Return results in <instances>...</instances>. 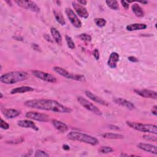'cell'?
Segmentation results:
<instances>
[{
    "mask_svg": "<svg viewBox=\"0 0 157 157\" xmlns=\"http://www.w3.org/2000/svg\"><path fill=\"white\" fill-rule=\"evenodd\" d=\"M25 105L39 110L52 111L61 113H70L72 109L53 99H32L25 102Z\"/></svg>",
    "mask_w": 157,
    "mask_h": 157,
    "instance_id": "1",
    "label": "cell"
},
{
    "mask_svg": "<svg viewBox=\"0 0 157 157\" xmlns=\"http://www.w3.org/2000/svg\"><path fill=\"white\" fill-rule=\"evenodd\" d=\"M28 77L29 74L25 71H12L2 74L0 77V82L5 84L12 85L26 80Z\"/></svg>",
    "mask_w": 157,
    "mask_h": 157,
    "instance_id": "2",
    "label": "cell"
},
{
    "mask_svg": "<svg viewBox=\"0 0 157 157\" xmlns=\"http://www.w3.org/2000/svg\"><path fill=\"white\" fill-rule=\"evenodd\" d=\"M67 138L71 140H77L91 145H96L99 144V140L97 138L77 131H71L69 132L67 134Z\"/></svg>",
    "mask_w": 157,
    "mask_h": 157,
    "instance_id": "3",
    "label": "cell"
},
{
    "mask_svg": "<svg viewBox=\"0 0 157 157\" xmlns=\"http://www.w3.org/2000/svg\"><path fill=\"white\" fill-rule=\"evenodd\" d=\"M126 123L128 126L136 131L144 132H149L153 134H157V126L155 124H144L141 123L129 121H127Z\"/></svg>",
    "mask_w": 157,
    "mask_h": 157,
    "instance_id": "4",
    "label": "cell"
},
{
    "mask_svg": "<svg viewBox=\"0 0 157 157\" xmlns=\"http://www.w3.org/2000/svg\"><path fill=\"white\" fill-rule=\"evenodd\" d=\"M53 69L55 72H56L61 76L65 77L67 79H71V80H74L76 81H80V82L86 81V78L84 75L71 73L63 67H61L59 66H55L53 67Z\"/></svg>",
    "mask_w": 157,
    "mask_h": 157,
    "instance_id": "5",
    "label": "cell"
},
{
    "mask_svg": "<svg viewBox=\"0 0 157 157\" xmlns=\"http://www.w3.org/2000/svg\"><path fill=\"white\" fill-rule=\"evenodd\" d=\"M77 101L78 102V103L85 109H86V110L91 112L92 113L97 115H102V112L95 105H94L92 102H90L88 100H87L86 99L84 98L82 96H78L77 98Z\"/></svg>",
    "mask_w": 157,
    "mask_h": 157,
    "instance_id": "6",
    "label": "cell"
},
{
    "mask_svg": "<svg viewBox=\"0 0 157 157\" xmlns=\"http://www.w3.org/2000/svg\"><path fill=\"white\" fill-rule=\"evenodd\" d=\"M32 74L34 77L47 82L56 83L57 81V79L55 76L46 72L38 70H34L32 71Z\"/></svg>",
    "mask_w": 157,
    "mask_h": 157,
    "instance_id": "7",
    "label": "cell"
},
{
    "mask_svg": "<svg viewBox=\"0 0 157 157\" xmlns=\"http://www.w3.org/2000/svg\"><path fill=\"white\" fill-rule=\"evenodd\" d=\"M15 2L20 7L29 10L31 11L34 12H39L40 8L38 6L32 1H25V0H17L15 1Z\"/></svg>",
    "mask_w": 157,
    "mask_h": 157,
    "instance_id": "8",
    "label": "cell"
},
{
    "mask_svg": "<svg viewBox=\"0 0 157 157\" xmlns=\"http://www.w3.org/2000/svg\"><path fill=\"white\" fill-rule=\"evenodd\" d=\"M65 13L73 26L76 28H80L82 27L81 21L78 19L77 15L72 9L69 7H66L65 9Z\"/></svg>",
    "mask_w": 157,
    "mask_h": 157,
    "instance_id": "9",
    "label": "cell"
},
{
    "mask_svg": "<svg viewBox=\"0 0 157 157\" xmlns=\"http://www.w3.org/2000/svg\"><path fill=\"white\" fill-rule=\"evenodd\" d=\"M25 117L29 119L40 121V122H47L48 121V116L45 113H40L38 112L30 111L28 112Z\"/></svg>",
    "mask_w": 157,
    "mask_h": 157,
    "instance_id": "10",
    "label": "cell"
},
{
    "mask_svg": "<svg viewBox=\"0 0 157 157\" xmlns=\"http://www.w3.org/2000/svg\"><path fill=\"white\" fill-rule=\"evenodd\" d=\"M72 5L77 15L83 18H87L88 17L89 13L86 9L82 5H80L75 1H72Z\"/></svg>",
    "mask_w": 157,
    "mask_h": 157,
    "instance_id": "11",
    "label": "cell"
},
{
    "mask_svg": "<svg viewBox=\"0 0 157 157\" xmlns=\"http://www.w3.org/2000/svg\"><path fill=\"white\" fill-rule=\"evenodd\" d=\"M134 91L138 95L145 98H150L153 99H156L157 93L156 91L153 90H150L147 89H142V90H134Z\"/></svg>",
    "mask_w": 157,
    "mask_h": 157,
    "instance_id": "12",
    "label": "cell"
},
{
    "mask_svg": "<svg viewBox=\"0 0 157 157\" xmlns=\"http://www.w3.org/2000/svg\"><path fill=\"white\" fill-rule=\"evenodd\" d=\"M85 95L86 96L87 98H88L89 99H90L93 101H94V102H96L99 104H101V105H104V106H108L109 105V103L106 101H105L104 99L99 97L98 96L94 94V93H93L90 91H88V90L85 91Z\"/></svg>",
    "mask_w": 157,
    "mask_h": 157,
    "instance_id": "13",
    "label": "cell"
},
{
    "mask_svg": "<svg viewBox=\"0 0 157 157\" xmlns=\"http://www.w3.org/2000/svg\"><path fill=\"white\" fill-rule=\"evenodd\" d=\"M113 101L117 104H118L120 106L123 107L128 110H132L135 109V105H134V104L125 99L121 98H115L113 99Z\"/></svg>",
    "mask_w": 157,
    "mask_h": 157,
    "instance_id": "14",
    "label": "cell"
},
{
    "mask_svg": "<svg viewBox=\"0 0 157 157\" xmlns=\"http://www.w3.org/2000/svg\"><path fill=\"white\" fill-rule=\"evenodd\" d=\"M17 124L18 126L25 128H30L35 131H38L39 128L37 125L30 120H21L17 121Z\"/></svg>",
    "mask_w": 157,
    "mask_h": 157,
    "instance_id": "15",
    "label": "cell"
},
{
    "mask_svg": "<svg viewBox=\"0 0 157 157\" xmlns=\"http://www.w3.org/2000/svg\"><path fill=\"white\" fill-rule=\"evenodd\" d=\"M137 147L144 151H147L153 155H156L157 154V148L156 145H154L150 144L139 143L137 144Z\"/></svg>",
    "mask_w": 157,
    "mask_h": 157,
    "instance_id": "16",
    "label": "cell"
},
{
    "mask_svg": "<svg viewBox=\"0 0 157 157\" xmlns=\"http://www.w3.org/2000/svg\"><path fill=\"white\" fill-rule=\"evenodd\" d=\"M1 112L3 115L7 119H12L20 115V112L13 109H2Z\"/></svg>",
    "mask_w": 157,
    "mask_h": 157,
    "instance_id": "17",
    "label": "cell"
},
{
    "mask_svg": "<svg viewBox=\"0 0 157 157\" xmlns=\"http://www.w3.org/2000/svg\"><path fill=\"white\" fill-rule=\"evenodd\" d=\"M120 59V56L119 54L117 52H112L109 58L108 61H107V64L108 66L112 69H114L117 67V62H118Z\"/></svg>",
    "mask_w": 157,
    "mask_h": 157,
    "instance_id": "18",
    "label": "cell"
},
{
    "mask_svg": "<svg viewBox=\"0 0 157 157\" xmlns=\"http://www.w3.org/2000/svg\"><path fill=\"white\" fill-rule=\"evenodd\" d=\"M52 123L55 128L58 130L60 132H66L68 130V126L63 122L56 120H52Z\"/></svg>",
    "mask_w": 157,
    "mask_h": 157,
    "instance_id": "19",
    "label": "cell"
},
{
    "mask_svg": "<svg viewBox=\"0 0 157 157\" xmlns=\"http://www.w3.org/2000/svg\"><path fill=\"white\" fill-rule=\"evenodd\" d=\"M34 90V88L29 86H21L19 87H16L12 89L10 91L12 94H17V93H25L26 92H31Z\"/></svg>",
    "mask_w": 157,
    "mask_h": 157,
    "instance_id": "20",
    "label": "cell"
},
{
    "mask_svg": "<svg viewBox=\"0 0 157 157\" xmlns=\"http://www.w3.org/2000/svg\"><path fill=\"white\" fill-rule=\"evenodd\" d=\"M50 32L52 34V36L53 37V39H54L55 42L59 45H61L62 44V37L60 34V33L58 31V30L55 28H51Z\"/></svg>",
    "mask_w": 157,
    "mask_h": 157,
    "instance_id": "21",
    "label": "cell"
},
{
    "mask_svg": "<svg viewBox=\"0 0 157 157\" xmlns=\"http://www.w3.org/2000/svg\"><path fill=\"white\" fill-rule=\"evenodd\" d=\"M147 27V26L144 23H132L126 26V28L129 31H132L144 29H146Z\"/></svg>",
    "mask_w": 157,
    "mask_h": 157,
    "instance_id": "22",
    "label": "cell"
},
{
    "mask_svg": "<svg viewBox=\"0 0 157 157\" xmlns=\"http://www.w3.org/2000/svg\"><path fill=\"white\" fill-rule=\"evenodd\" d=\"M102 137L108 139H122L124 136L120 134L113 133V132H105L100 135Z\"/></svg>",
    "mask_w": 157,
    "mask_h": 157,
    "instance_id": "23",
    "label": "cell"
},
{
    "mask_svg": "<svg viewBox=\"0 0 157 157\" xmlns=\"http://www.w3.org/2000/svg\"><path fill=\"white\" fill-rule=\"evenodd\" d=\"M132 10L134 12V13L137 16V17H143L144 15V12L142 9V8L137 4L134 3L132 5Z\"/></svg>",
    "mask_w": 157,
    "mask_h": 157,
    "instance_id": "24",
    "label": "cell"
},
{
    "mask_svg": "<svg viewBox=\"0 0 157 157\" xmlns=\"http://www.w3.org/2000/svg\"><path fill=\"white\" fill-rule=\"evenodd\" d=\"M53 14L55 16V18L56 20L61 25H64L66 24V21L64 20V18L63 15V13L57 10L56 9L53 10Z\"/></svg>",
    "mask_w": 157,
    "mask_h": 157,
    "instance_id": "25",
    "label": "cell"
},
{
    "mask_svg": "<svg viewBox=\"0 0 157 157\" xmlns=\"http://www.w3.org/2000/svg\"><path fill=\"white\" fill-rule=\"evenodd\" d=\"M105 3L107 5V6L110 8L112 10H117L119 9V6L118 3L117 1L113 0V1H105Z\"/></svg>",
    "mask_w": 157,
    "mask_h": 157,
    "instance_id": "26",
    "label": "cell"
},
{
    "mask_svg": "<svg viewBox=\"0 0 157 157\" xmlns=\"http://www.w3.org/2000/svg\"><path fill=\"white\" fill-rule=\"evenodd\" d=\"M99 152H100L101 153H104V154H107V153H110L113 151V149L109 147V146H103V147H101L99 150H98Z\"/></svg>",
    "mask_w": 157,
    "mask_h": 157,
    "instance_id": "27",
    "label": "cell"
},
{
    "mask_svg": "<svg viewBox=\"0 0 157 157\" xmlns=\"http://www.w3.org/2000/svg\"><path fill=\"white\" fill-rule=\"evenodd\" d=\"M65 39H66V43H67V47L70 48V49H74L75 47V43L72 40V38L66 35L65 36Z\"/></svg>",
    "mask_w": 157,
    "mask_h": 157,
    "instance_id": "28",
    "label": "cell"
},
{
    "mask_svg": "<svg viewBox=\"0 0 157 157\" xmlns=\"http://www.w3.org/2000/svg\"><path fill=\"white\" fill-rule=\"evenodd\" d=\"M94 23L98 27L102 28L106 24V20L102 18H96L94 19Z\"/></svg>",
    "mask_w": 157,
    "mask_h": 157,
    "instance_id": "29",
    "label": "cell"
},
{
    "mask_svg": "<svg viewBox=\"0 0 157 157\" xmlns=\"http://www.w3.org/2000/svg\"><path fill=\"white\" fill-rule=\"evenodd\" d=\"M49 156H50L49 154H48L47 152L41 150H36L34 154L35 157H48Z\"/></svg>",
    "mask_w": 157,
    "mask_h": 157,
    "instance_id": "30",
    "label": "cell"
},
{
    "mask_svg": "<svg viewBox=\"0 0 157 157\" xmlns=\"http://www.w3.org/2000/svg\"><path fill=\"white\" fill-rule=\"evenodd\" d=\"M78 37L82 40L85 41V42H90L91 40V37L86 33L80 34L78 36Z\"/></svg>",
    "mask_w": 157,
    "mask_h": 157,
    "instance_id": "31",
    "label": "cell"
},
{
    "mask_svg": "<svg viewBox=\"0 0 157 157\" xmlns=\"http://www.w3.org/2000/svg\"><path fill=\"white\" fill-rule=\"evenodd\" d=\"M143 138L146 140H148V141H153V142H156V136H151V135H149V134H145V135H144L143 136Z\"/></svg>",
    "mask_w": 157,
    "mask_h": 157,
    "instance_id": "32",
    "label": "cell"
},
{
    "mask_svg": "<svg viewBox=\"0 0 157 157\" xmlns=\"http://www.w3.org/2000/svg\"><path fill=\"white\" fill-rule=\"evenodd\" d=\"M0 127L3 129H8L10 127L9 124L6 122L5 121H4L2 118L1 119V123H0Z\"/></svg>",
    "mask_w": 157,
    "mask_h": 157,
    "instance_id": "33",
    "label": "cell"
},
{
    "mask_svg": "<svg viewBox=\"0 0 157 157\" xmlns=\"http://www.w3.org/2000/svg\"><path fill=\"white\" fill-rule=\"evenodd\" d=\"M23 141V139L21 137L16 139L15 140H10L9 141H7L6 143L7 144H19L21 143Z\"/></svg>",
    "mask_w": 157,
    "mask_h": 157,
    "instance_id": "34",
    "label": "cell"
},
{
    "mask_svg": "<svg viewBox=\"0 0 157 157\" xmlns=\"http://www.w3.org/2000/svg\"><path fill=\"white\" fill-rule=\"evenodd\" d=\"M93 55L96 60H98L99 59V52L98 49L95 48L93 52Z\"/></svg>",
    "mask_w": 157,
    "mask_h": 157,
    "instance_id": "35",
    "label": "cell"
},
{
    "mask_svg": "<svg viewBox=\"0 0 157 157\" xmlns=\"http://www.w3.org/2000/svg\"><path fill=\"white\" fill-rule=\"evenodd\" d=\"M128 59L129 61H130L131 62H132V63H137L139 61V59L134 56H130L128 57Z\"/></svg>",
    "mask_w": 157,
    "mask_h": 157,
    "instance_id": "36",
    "label": "cell"
},
{
    "mask_svg": "<svg viewBox=\"0 0 157 157\" xmlns=\"http://www.w3.org/2000/svg\"><path fill=\"white\" fill-rule=\"evenodd\" d=\"M120 2H121L122 6H123L125 9H129V4L128 3V2L124 1H121Z\"/></svg>",
    "mask_w": 157,
    "mask_h": 157,
    "instance_id": "37",
    "label": "cell"
},
{
    "mask_svg": "<svg viewBox=\"0 0 157 157\" xmlns=\"http://www.w3.org/2000/svg\"><path fill=\"white\" fill-rule=\"evenodd\" d=\"M151 113H152L154 115H155V116L157 115V106H156V105H154V106L152 107Z\"/></svg>",
    "mask_w": 157,
    "mask_h": 157,
    "instance_id": "38",
    "label": "cell"
},
{
    "mask_svg": "<svg viewBox=\"0 0 157 157\" xmlns=\"http://www.w3.org/2000/svg\"><path fill=\"white\" fill-rule=\"evenodd\" d=\"M32 47H33V48L34 50H36L37 51L40 50V47H39V46L37 44H32Z\"/></svg>",
    "mask_w": 157,
    "mask_h": 157,
    "instance_id": "39",
    "label": "cell"
},
{
    "mask_svg": "<svg viewBox=\"0 0 157 157\" xmlns=\"http://www.w3.org/2000/svg\"><path fill=\"white\" fill-rule=\"evenodd\" d=\"M44 38H45L47 41H48V42H53L52 39H51V37H50L48 34H45L44 36Z\"/></svg>",
    "mask_w": 157,
    "mask_h": 157,
    "instance_id": "40",
    "label": "cell"
},
{
    "mask_svg": "<svg viewBox=\"0 0 157 157\" xmlns=\"http://www.w3.org/2000/svg\"><path fill=\"white\" fill-rule=\"evenodd\" d=\"M78 3L80 4V5H86V3H87V1H85V0L78 1Z\"/></svg>",
    "mask_w": 157,
    "mask_h": 157,
    "instance_id": "41",
    "label": "cell"
},
{
    "mask_svg": "<svg viewBox=\"0 0 157 157\" xmlns=\"http://www.w3.org/2000/svg\"><path fill=\"white\" fill-rule=\"evenodd\" d=\"M63 148L64 150H69L70 149L69 146L67 145H63Z\"/></svg>",
    "mask_w": 157,
    "mask_h": 157,
    "instance_id": "42",
    "label": "cell"
},
{
    "mask_svg": "<svg viewBox=\"0 0 157 157\" xmlns=\"http://www.w3.org/2000/svg\"><path fill=\"white\" fill-rule=\"evenodd\" d=\"M120 156H128V154H124V153H121V154L120 155Z\"/></svg>",
    "mask_w": 157,
    "mask_h": 157,
    "instance_id": "43",
    "label": "cell"
},
{
    "mask_svg": "<svg viewBox=\"0 0 157 157\" xmlns=\"http://www.w3.org/2000/svg\"><path fill=\"white\" fill-rule=\"evenodd\" d=\"M140 3L146 4H147V3H148V2H147V1H141V2H140Z\"/></svg>",
    "mask_w": 157,
    "mask_h": 157,
    "instance_id": "44",
    "label": "cell"
},
{
    "mask_svg": "<svg viewBox=\"0 0 157 157\" xmlns=\"http://www.w3.org/2000/svg\"><path fill=\"white\" fill-rule=\"evenodd\" d=\"M6 2L7 3H9V5L10 4V6H12V2H11V1H6Z\"/></svg>",
    "mask_w": 157,
    "mask_h": 157,
    "instance_id": "45",
    "label": "cell"
},
{
    "mask_svg": "<svg viewBox=\"0 0 157 157\" xmlns=\"http://www.w3.org/2000/svg\"><path fill=\"white\" fill-rule=\"evenodd\" d=\"M0 94H1V97H0V98H2V93H0Z\"/></svg>",
    "mask_w": 157,
    "mask_h": 157,
    "instance_id": "46",
    "label": "cell"
}]
</instances>
